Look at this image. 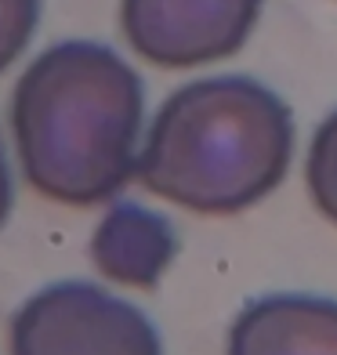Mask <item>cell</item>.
Returning a JSON list of instances; mask_svg holds the SVG:
<instances>
[{
	"mask_svg": "<svg viewBox=\"0 0 337 355\" xmlns=\"http://www.w3.org/2000/svg\"><path fill=\"white\" fill-rule=\"evenodd\" d=\"M146 87L109 44L62 40L22 69L8 123L22 178L62 207H98L138 178Z\"/></svg>",
	"mask_w": 337,
	"mask_h": 355,
	"instance_id": "6da1fadb",
	"label": "cell"
},
{
	"mask_svg": "<svg viewBox=\"0 0 337 355\" xmlns=\"http://www.w3.org/2000/svg\"><path fill=\"white\" fill-rule=\"evenodd\" d=\"M294 159V112L254 76H203L167 94L138 156V182L189 214L229 218L268 200Z\"/></svg>",
	"mask_w": 337,
	"mask_h": 355,
	"instance_id": "7a4b0ae2",
	"label": "cell"
},
{
	"mask_svg": "<svg viewBox=\"0 0 337 355\" xmlns=\"http://www.w3.org/2000/svg\"><path fill=\"white\" fill-rule=\"evenodd\" d=\"M8 355H164V341L127 297L87 279H62L19 304Z\"/></svg>",
	"mask_w": 337,
	"mask_h": 355,
	"instance_id": "3957f363",
	"label": "cell"
},
{
	"mask_svg": "<svg viewBox=\"0 0 337 355\" xmlns=\"http://www.w3.org/2000/svg\"><path fill=\"white\" fill-rule=\"evenodd\" d=\"M265 0H120L131 51L156 69H196L232 58Z\"/></svg>",
	"mask_w": 337,
	"mask_h": 355,
	"instance_id": "277c9868",
	"label": "cell"
},
{
	"mask_svg": "<svg viewBox=\"0 0 337 355\" xmlns=\"http://www.w3.org/2000/svg\"><path fill=\"white\" fill-rule=\"evenodd\" d=\"M225 355H337V301L323 294H265L236 312Z\"/></svg>",
	"mask_w": 337,
	"mask_h": 355,
	"instance_id": "5b68a950",
	"label": "cell"
},
{
	"mask_svg": "<svg viewBox=\"0 0 337 355\" xmlns=\"http://www.w3.org/2000/svg\"><path fill=\"white\" fill-rule=\"evenodd\" d=\"M178 257L174 225L135 200H116L91 236V261L98 276L127 290H153Z\"/></svg>",
	"mask_w": 337,
	"mask_h": 355,
	"instance_id": "8992f818",
	"label": "cell"
},
{
	"mask_svg": "<svg viewBox=\"0 0 337 355\" xmlns=\"http://www.w3.org/2000/svg\"><path fill=\"white\" fill-rule=\"evenodd\" d=\"M304 189L330 225H337V109L316 127L304 153Z\"/></svg>",
	"mask_w": 337,
	"mask_h": 355,
	"instance_id": "52a82bcc",
	"label": "cell"
},
{
	"mask_svg": "<svg viewBox=\"0 0 337 355\" xmlns=\"http://www.w3.org/2000/svg\"><path fill=\"white\" fill-rule=\"evenodd\" d=\"M40 26V0H0V73L19 58Z\"/></svg>",
	"mask_w": 337,
	"mask_h": 355,
	"instance_id": "ba28073f",
	"label": "cell"
},
{
	"mask_svg": "<svg viewBox=\"0 0 337 355\" xmlns=\"http://www.w3.org/2000/svg\"><path fill=\"white\" fill-rule=\"evenodd\" d=\"M11 207H15V178H11V159L4 149V138H0V229L8 225Z\"/></svg>",
	"mask_w": 337,
	"mask_h": 355,
	"instance_id": "9c48e42d",
	"label": "cell"
}]
</instances>
